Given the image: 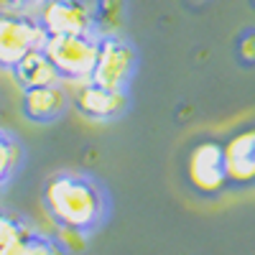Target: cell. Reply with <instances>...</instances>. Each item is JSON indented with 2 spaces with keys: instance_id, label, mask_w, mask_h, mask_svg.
I'll list each match as a JSON object with an SVG mask.
<instances>
[{
  "instance_id": "6da1fadb",
  "label": "cell",
  "mask_w": 255,
  "mask_h": 255,
  "mask_svg": "<svg viewBox=\"0 0 255 255\" xmlns=\"http://www.w3.org/2000/svg\"><path fill=\"white\" fill-rule=\"evenodd\" d=\"M41 207L61 235L92 238L110 220L113 199L97 176L61 168L41 186Z\"/></svg>"
},
{
  "instance_id": "7a4b0ae2",
  "label": "cell",
  "mask_w": 255,
  "mask_h": 255,
  "mask_svg": "<svg viewBox=\"0 0 255 255\" xmlns=\"http://www.w3.org/2000/svg\"><path fill=\"white\" fill-rule=\"evenodd\" d=\"M46 31L38 23L36 10L0 8V69H13L33 49H44Z\"/></svg>"
},
{
  "instance_id": "3957f363",
  "label": "cell",
  "mask_w": 255,
  "mask_h": 255,
  "mask_svg": "<svg viewBox=\"0 0 255 255\" xmlns=\"http://www.w3.org/2000/svg\"><path fill=\"white\" fill-rule=\"evenodd\" d=\"M100 33H77V36H46L44 51L51 59L61 82H90L97 61Z\"/></svg>"
},
{
  "instance_id": "277c9868",
  "label": "cell",
  "mask_w": 255,
  "mask_h": 255,
  "mask_svg": "<svg viewBox=\"0 0 255 255\" xmlns=\"http://www.w3.org/2000/svg\"><path fill=\"white\" fill-rule=\"evenodd\" d=\"M138 74V49L120 33H100L97 61L90 82L110 90H128Z\"/></svg>"
},
{
  "instance_id": "5b68a950",
  "label": "cell",
  "mask_w": 255,
  "mask_h": 255,
  "mask_svg": "<svg viewBox=\"0 0 255 255\" xmlns=\"http://www.w3.org/2000/svg\"><path fill=\"white\" fill-rule=\"evenodd\" d=\"M36 18L49 36L100 33L95 5L87 0H44L36 8Z\"/></svg>"
},
{
  "instance_id": "8992f818",
  "label": "cell",
  "mask_w": 255,
  "mask_h": 255,
  "mask_svg": "<svg viewBox=\"0 0 255 255\" xmlns=\"http://www.w3.org/2000/svg\"><path fill=\"white\" fill-rule=\"evenodd\" d=\"M186 179L199 194H220L225 186H230L227 179V163H225V145L217 140H202L191 148L186 161Z\"/></svg>"
},
{
  "instance_id": "52a82bcc",
  "label": "cell",
  "mask_w": 255,
  "mask_h": 255,
  "mask_svg": "<svg viewBox=\"0 0 255 255\" xmlns=\"http://www.w3.org/2000/svg\"><path fill=\"white\" fill-rule=\"evenodd\" d=\"M72 108L92 123H115L130 108L128 90H110L95 82H82L72 97Z\"/></svg>"
},
{
  "instance_id": "ba28073f",
  "label": "cell",
  "mask_w": 255,
  "mask_h": 255,
  "mask_svg": "<svg viewBox=\"0 0 255 255\" xmlns=\"http://www.w3.org/2000/svg\"><path fill=\"white\" fill-rule=\"evenodd\" d=\"M69 95L64 92L61 82L59 84H44V87H28L23 90V100H20V113L26 120L49 125L59 120L64 113L69 110Z\"/></svg>"
},
{
  "instance_id": "9c48e42d",
  "label": "cell",
  "mask_w": 255,
  "mask_h": 255,
  "mask_svg": "<svg viewBox=\"0 0 255 255\" xmlns=\"http://www.w3.org/2000/svg\"><path fill=\"white\" fill-rule=\"evenodd\" d=\"M225 163L232 186H248L255 181V130L238 133L225 143Z\"/></svg>"
},
{
  "instance_id": "30bf717a",
  "label": "cell",
  "mask_w": 255,
  "mask_h": 255,
  "mask_svg": "<svg viewBox=\"0 0 255 255\" xmlns=\"http://www.w3.org/2000/svg\"><path fill=\"white\" fill-rule=\"evenodd\" d=\"M10 72H13L15 82L23 90H28V87H44V84H59L61 82L59 72L54 69V64H51V59L46 56L44 49L28 51Z\"/></svg>"
},
{
  "instance_id": "8fae6325",
  "label": "cell",
  "mask_w": 255,
  "mask_h": 255,
  "mask_svg": "<svg viewBox=\"0 0 255 255\" xmlns=\"http://www.w3.org/2000/svg\"><path fill=\"white\" fill-rule=\"evenodd\" d=\"M26 163V148L10 130L0 128V194L15 181L20 168Z\"/></svg>"
},
{
  "instance_id": "7c38bea8",
  "label": "cell",
  "mask_w": 255,
  "mask_h": 255,
  "mask_svg": "<svg viewBox=\"0 0 255 255\" xmlns=\"http://www.w3.org/2000/svg\"><path fill=\"white\" fill-rule=\"evenodd\" d=\"M33 232H36V225L28 217H23L20 212L0 207V248L26 243Z\"/></svg>"
},
{
  "instance_id": "4fadbf2b",
  "label": "cell",
  "mask_w": 255,
  "mask_h": 255,
  "mask_svg": "<svg viewBox=\"0 0 255 255\" xmlns=\"http://www.w3.org/2000/svg\"><path fill=\"white\" fill-rule=\"evenodd\" d=\"M23 255H69V248L61 238L36 230L23 245Z\"/></svg>"
},
{
  "instance_id": "5bb4252c",
  "label": "cell",
  "mask_w": 255,
  "mask_h": 255,
  "mask_svg": "<svg viewBox=\"0 0 255 255\" xmlns=\"http://www.w3.org/2000/svg\"><path fill=\"white\" fill-rule=\"evenodd\" d=\"M238 56L245 67H255V28H248L238 38Z\"/></svg>"
},
{
  "instance_id": "9a60e30c",
  "label": "cell",
  "mask_w": 255,
  "mask_h": 255,
  "mask_svg": "<svg viewBox=\"0 0 255 255\" xmlns=\"http://www.w3.org/2000/svg\"><path fill=\"white\" fill-rule=\"evenodd\" d=\"M23 245H26V243H18V245L0 248V255H23Z\"/></svg>"
},
{
  "instance_id": "2e32d148",
  "label": "cell",
  "mask_w": 255,
  "mask_h": 255,
  "mask_svg": "<svg viewBox=\"0 0 255 255\" xmlns=\"http://www.w3.org/2000/svg\"><path fill=\"white\" fill-rule=\"evenodd\" d=\"M253 5H255V0H253Z\"/></svg>"
}]
</instances>
